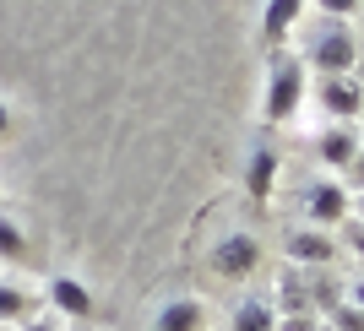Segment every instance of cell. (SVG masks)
Returning a JSON list of instances; mask_svg holds the SVG:
<instances>
[{
	"label": "cell",
	"mask_w": 364,
	"mask_h": 331,
	"mask_svg": "<svg viewBox=\"0 0 364 331\" xmlns=\"http://www.w3.org/2000/svg\"><path fill=\"white\" fill-rule=\"evenodd\" d=\"M201 320H207V310L196 299H174V304L158 310V326L152 331H201Z\"/></svg>",
	"instance_id": "obj_7"
},
{
	"label": "cell",
	"mask_w": 364,
	"mask_h": 331,
	"mask_svg": "<svg viewBox=\"0 0 364 331\" xmlns=\"http://www.w3.org/2000/svg\"><path fill=\"white\" fill-rule=\"evenodd\" d=\"M353 55H359V44H353V33L343 28V22H332V28L316 38V65H321V76H353Z\"/></svg>",
	"instance_id": "obj_2"
},
{
	"label": "cell",
	"mask_w": 364,
	"mask_h": 331,
	"mask_svg": "<svg viewBox=\"0 0 364 331\" xmlns=\"http://www.w3.org/2000/svg\"><path fill=\"white\" fill-rule=\"evenodd\" d=\"M234 331H277V310L267 299H245L234 310Z\"/></svg>",
	"instance_id": "obj_10"
},
{
	"label": "cell",
	"mask_w": 364,
	"mask_h": 331,
	"mask_svg": "<svg viewBox=\"0 0 364 331\" xmlns=\"http://www.w3.org/2000/svg\"><path fill=\"white\" fill-rule=\"evenodd\" d=\"M272 163H277L272 152H261L256 168H250V196H256V201H267V190H272Z\"/></svg>",
	"instance_id": "obj_14"
},
{
	"label": "cell",
	"mask_w": 364,
	"mask_h": 331,
	"mask_svg": "<svg viewBox=\"0 0 364 331\" xmlns=\"http://www.w3.org/2000/svg\"><path fill=\"white\" fill-rule=\"evenodd\" d=\"M28 331H55V320H28Z\"/></svg>",
	"instance_id": "obj_19"
},
{
	"label": "cell",
	"mask_w": 364,
	"mask_h": 331,
	"mask_svg": "<svg viewBox=\"0 0 364 331\" xmlns=\"http://www.w3.org/2000/svg\"><path fill=\"white\" fill-rule=\"evenodd\" d=\"M304 212H310V223H348V196H343V185H310Z\"/></svg>",
	"instance_id": "obj_5"
},
{
	"label": "cell",
	"mask_w": 364,
	"mask_h": 331,
	"mask_svg": "<svg viewBox=\"0 0 364 331\" xmlns=\"http://www.w3.org/2000/svg\"><path fill=\"white\" fill-rule=\"evenodd\" d=\"M321 158H326L332 168H348L353 158H359V136H353L348 125H332V131L321 136Z\"/></svg>",
	"instance_id": "obj_8"
},
{
	"label": "cell",
	"mask_w": 364,
	"mask_h": 331,
	"mask_svg": "<svg viewBox=\"0 0 364 331\" xmlns=\"http://www.w3.org/2000/svg\"><path fill=\"white\" fill-rule=\"evenodd\" d=\"M343 228H348V244H353V250L364 256V223H343Z\"/></svg>",
	"instance_id": "obj_17"
},
{
	"label": "cell",
	"mask_w": 364,
	"mask_h": 331,
	"mask_svg": "<svg viewBox=\"0 0 364 331\" xmlns=\"http://www.w3.org/2000/svg\"><path fill=\"white\" fill-rule=\"evenodd\" d=\"M299 92H304V65L294 55H283L272 65V87H267V120H289L299 109Z\"/></svg>",
	"instance_id": "obj_1"
},
{
	"label": "cell",
	"mask_w": 364,
	"mask_h": 331,
	"mask_svg": "<svg viewBox=\"0 0 364 331\" xmlns=\"http://www.w3.org/2000/svg\"><path fill=\"white\" fill-rule=\"evenodd\" d=\"M321 331H332V326H321Z\"/></svg>",
	"instance_id": "obj_23"
},
{
	"label": "cell",
	"mask_w": 364,
	"mask_h": 331,
	"mask_svg": "<svg viewBox=\"0 0 364 331\" xmlns=\"http://www.w3.org/2000/svg\"><path fill=\"white\" fill-rule=\"evenodd\" d=\"M49 299H55V310H65V315H76V320L92 310L87 288L76 283V277H55V283H49Z\"/></svg>",
	"instance_id": "obj_9"
},
{
	"label": "cell",
	"mask_w": 364,
	"mask_h": 331,
	"mask_svg": "<svg viewBox=\"0 0 364 331\" xmlns=\"http://www.w3.org/2000/svg\"><path fill=\"white\" fill-rule=\"evenodd\" d=\"M326 320H316V310H304V315H277V331H321Z\"/></svg>",
	"instance_id": "obj_16"
},
{
	"label": "cell",
	"mask_w": 364,
	"mask_h": 331,
	"mask_svg": "<svg viewBox=\"0 0 364 331\" xmlns=\"http://www.w3.org/2000/svg\"><path fill=\"white\" fill-rule=\"evenodd\" d=\"M22 315H33V293L0 283V326H6V320H22Z\"/></svg>",
	"instance_id": "obj_12"
},
{
	"label": "cell",
	"mask_w": 364,
	"mask_h": 331,
	"mask_svg": "<svg viewBox=\"0 0 364 331\" xmlns=\"http://www.w3.org/2000/svg\"><path fill=\"white\" fill-rule=\"evenodd\" d=\"M0 131H6V104H0Z\"/></svg>",
	"instance_id": "obj_21"
},
{
	"label": "cell",
	"mask_w": 364,
	"mask_h": 331,
	"mask_svg": "<svg viewBox=\"0 0 364 331\" xmlns=\"http://www.w3.org/2000/svg\"><path fill=\"white\" fill-rule=\"evenodd\" d=\"M0 331H6V326H0Z\"/></svg>",
	"instance_id": "obj_24"
},
{
	"label": "cell",
	"mask_w": 364,
	"mask_h": 331,
	"mask_svg": "<svg viewBox=\"0 0 364 331\" xmlns=\"http://www.w3.org/2000/svg\"><path fill=\"white\" fill-rule=\"evenodd\" d=\"M326 326L332 331H364V310L359 304H337L332 315H326Z\"/></svg>",
	"instance_id": "obj_15"
},
{
	"label": "cell",
	"mask_w": 364,
	"mask_h": 331,
	"mask_svg": "<svg viewBox=\"0 0 364 331\" xmlns=\"http://www.w3.org/2000/svg\"><path fill=\"white\" fill-rule=\"evenodd\" d=\"M321 6H326L332 16H348V6H353V0H321Z\"/></svg>",
	"instance_id": "obj_18"
},
{
	"label": "cell",
	"mask_w": 364,
	"mask_h": 331,
	"mask_svg": "<svg viewBox=\"0 0 364 331\" xmlns=\"http://www.w3.org/2000/svg\"><path fill=\"white\" fill-rule=\"evenodd\" d=\"M256 261H261V250H256L250 234H228V239L213 250V271H218V277H250Z\"/></svg>",
	"instance_id": "obj_3"
},
{
	"label": "cell",
	"mask_w": 364,
	"mask_h": 331,
	"mask_svg": "<svg viewBox=\"0 0 364 331\" xmlns=\"http://www.w3.org/2000/svg\"><path fill=\"white\" fill-rule=\"evenodd\" d=\"M359 217H364V196H359Z\"/></svg>",
	"instance_id": "obj_22"
},
{
	"label": "cell",
	"mask_w": 364,
	"mask_h": 331,
	"mask_svg": "<svg viewBox=\"0 0 364 331\" xmlns=\"http://www.w3.org/2000/svg\"><path fill=\"white\" fill-rule=\"evenodd\" d=\"M353 304H359V310H364V277H359V283H353Z\"/></svg>",
	"instance_id": "obj_20"
},
{
	"label": "cell",
	"mask_w": 364,
	"mask_h": 331,
	"mask_svg": "<svg viewBox=\"0 0 364 331\" xmlns=\"http://www.w3.org/2000/svg\"><path fill=\"white\" fill-rule=\"evenodd\" d=\"M22 256H28V234H22L11 217H0V261H6V266H16Z\"/></svg>",
	"instance_id": "obj_13"
},
{
	"label": "cell",
	"mask_w": 364,
	"mask_h": 331,
	"mask_svg": "<svg viewBox=\"0 0 364 331\" xmlns=\"http://www.w3.org/2000/svg\"><path fill=\"white\" fill-rule=\"evenodd\" d=\"M289 261L294 266H326V261H332V234H321V228L289 234Z\"/></svg>",
	"instance_id": "obj_6"
},
{
	"label": "cell",
	"mask_w": 364,
	"mask_h": 331,
	"mask_svg": "<svg viewBox=\"0 0 364 331\" xmlns=\"http://www.w3.org/2000/svg\"><path fill=\"white\" fill-rule=\"evenodd\" d=\"M321 104H326V114H332V120L348 125L353 114L364 109V87H359V76H321Z\"/></svg>",
	"instance_id": "obj_4"
},
{
	"label": "cell",
	"mask_w": 364,
	"mask_h": 331,
	"mask_svg": "<svg viewBox=\"0 0 364 331\" xmlns=\"http://www.w3.org/2000/svg\"><path fill=\"white\" fill-rule=\"evenodd\" d=\"M299 6H304V0H272V6H267V38H272V44L299 22Z\"/></svg>",
	"instance_id": "obj_11"
}]
</instances>
